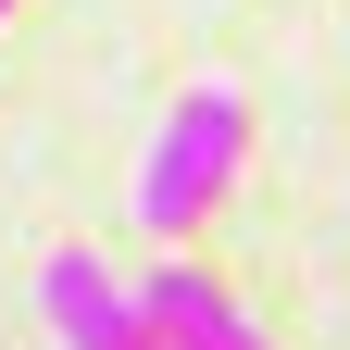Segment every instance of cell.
<instances>
[{
	"label": "cell",
	"instance_id": "cell-1",
	"mask_svg": "<svg viewBox=\"0 0 350 350\" xmlns=\"http://www.w3.org/2000/svg\"><path fill=\"white\" fill-rule=\"evenodd\" d=\"M238 150H250V100H238V88H188V100L163 113L150 163H138V226H150V238L213 226V200H226Z\"/></svg>",
	"mask_w": 350,
	"mask_h": 350
},
{
	"label": "cell",
	"instance_id": "cell-2",
	"mask_svg": "<svg viewBox=\"0 0 350 350\" xmlns=\"http://www.w3.org/2000/svg\"><path fill=\"white\" fill-rule=\"evenodd\" d=\"M38 313H51L63 350H175V338L150 325V300H138V288H113V262H100V250H51Z\"/></svg>",
	"mask_w": 350,
	"mask_h": 350
},
{
	"label": "cell",
	"instance_id": "cell-3",
	"mask_svg": "<svg viewBox=\"0 0 350 350\" xmlns=\"http://www.w3.org/2000/svg\"><path fill=\"white\" fill-rule=\"evenodd\" d=\"M138 300H150V325H163L175 350H262V325H250L213 275H188V262H175V275H150Z\"/></svg>",
	"mask_w": 350,
	"mask_h": 350
},
{
	"label": "cell",
	"instance_id": "cell-4",
	"mask_svg": "<svg viewBox=\"0 0 350 350\" xmlns=\"http://www.w3.org/2000/svg\"><path fill=\"white\" fill-rule=\"evenodd\" d=\"M0 13H13V0H0Z\"/></svg>",
	"mask_w": 350,
	"mask_h": 350
}]
</instances>
